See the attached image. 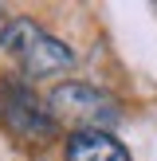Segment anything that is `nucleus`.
<instances>
[{
    "mask_svg": "<svg viewBox=\"0 0 157 161\" xmlns=\"http://www.w3.org/2000/svg\"><path fill=\"white\" fill-rule=\"evenodd\" d=\"M47 106H51L59 126H71V134H78V130H110L118 122V102L106 91H98L90 83H78V79L51 86Z\"/></svg>",
    "mask_w": 157,
    "mask_h": 161,
    "instance_id": "3",
    "label": "nucleus"
},
{
    "mask_svg": "<svg viewBox=\"0 0 157 161\" xmlns=\"http://www.w3.org/2000/svg\"><path fill=\"white\" fill-rule=\"evenodd\" d=\"M0 43L20 63L24 79H55V75H63V71L75 67V51H71L59 36H51L47 28H39L31 16H12Z\"/></svg>",
    "mask_w": 157,
    "mask_h": 161,
    "instance_id": "1",
    "label": "nucleus"
},
{
    "mask_svg": "<svg viewBox=\"0 0 157 161\" xmlns=\"http://www.w3.org/2000/svg\"><path fill=\"white\" fill-rule=\"evenodd\" d=\"M4 28H8V16H4V8H0V39H4Z\"/></svg>",
    "mask_w": 157,
    "mask_h": 161,
    "instance_id": "5",
    "label": "nucleus"
},
{
    "mask_svg": "<svg viewBox=\"0 0 157 161\" xmlns=\"http://www.w3.org/2000/svg\"><path fill=\"white\" fill-rule=\"evenodd\" d=\"M0 126L24 146H47L59 134L47 98H39L24 79H0Z\"/></svg>",
    "mask_w": 157,
    "mask_h": 161,
    "instance_id": "2",
    "label": "nucleus"
},
{
    "mask_svg": "<svg viewBox=\"0 0 157 161\" xmlns=\"http://www.w3.org/2000/svg\"><path fill=\"white\" fill-rule=\"evenodd\" d=\"M67 161H130V149L110 130H78L67 134Z\"/></svg>",
    "mask_w": 157,
    "mask_h": 161,
    "instance_id": "4",
    "label": "nucleus"
}]
</instances>
